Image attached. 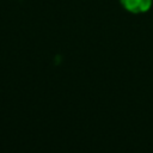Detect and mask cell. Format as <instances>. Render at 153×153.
Listing matches in <instances>:
<instances>
[{
	"label": "cell",
	"mask_w": 153,
	"mask_h": 153,
	"mask_svg": "<svg viewBox=\"0 0 153 153\" xmlns=\"http://www.w3.org/2000/svg\"><path fill=\"white\" fill-rule=\"evenodd\" d=\"M153 0H120L124 10L134 14H141L147 12L152 6Z\"/></svg>",
	"instance_id": "cell-1"
}]
</instances>
